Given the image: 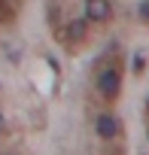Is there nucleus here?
Returning <instances> with one entry per match:
<instances>
[{
    "mask_svg": "<svg viewBox=\"0 0 149 155\" xmlns=\"http://www.w3.org/2000/svg\"><path fill=\"white\" fill-rule=\"evenodd\" d=\"M94 88L107 104H113L119 97V91H122V58L116 55V49L101 55V61L94 67Z\"/></svg>",
    "mask_w": 149,
    "mask_h": 155,
    "instance_id": "nucleus-1",
    "label": "nucleus"
},
{
    "mask_svg": "<svg viewBox=\"0 0 149 155\" xmlns=\"http://www.w3.org/2000/svg\"><path fill=\"white\" fill-rule=\"evenodd\" d=\"M0 131H3V116H0Z\"/></svg>",
    "mask_w": 149,
    "mask_h": 155,
    "instance_id": "nucleus-8",
    "label": "nucleus"
},
{
    "mask_svg": "<svg viewBox=\"0 0 149 155\" xmlns=\"http://www.w3.org/2000/svg\"><path fill=\"white\" fill-rule=\"evenodd\" d=\"M61 40H64V46H70V49L82 46V43L88 40V21H85V18H73V21H67Z\"/></svg>",
    "mask_w": 149,
    "mask_h": 155,
    "instance_id": "nucleus-2",
    "label": "nucleus"
},
{
    "mask_svg": "<svg viewBox=\"0 0 149 155\" xmlns=\"http://www.w3.org/2000/svg\"><path fill=\"white\" fill-rule=\"evenodd\" d=\"M140 18L149 21V0H143V3H140Z\"/></svg>",
    "mask_w": 149,
    "mask_h": 155,
    "instance_id": "nucleus-6",
    "label": "nucleus"
},
{
    "mask_svg": "<svg viewBox=\"0 0 149 155\" xmlns=\"http://www.w3.org/2000/svg\"><path fill=\"white\" fill-rule=\"evenodd\" d=\"M94 131H98V137L113 140V137L122 131V122H119L113 113H98V119H94Z\"/></svg>",
    "mask_w": 149,
    "mask_h": 155,
    "instance_id": "nucleus-3",
    "label": "nucleus"
},
{
    "mask_svg": "<svg viewBox=\"0 0 149 155\" xmlns=\"http://www.w3.org/2000/svg\"><path fill=\"white\" fill-rule=\"evenodd\" d=\"M15 15V0H0V21H12Z\"/></svg>",
    "mask_w": 149,
    "mask_h": 155,
    "instance_id": "nucleus-5",
    "label": "nucleus"
},
{
    "mask_svg": "<svg viewBox=\"0 0 149 155\" xmlns=\"http://www.w3.org/2000/svg\"><path fill=\"white\" fill-rule=\"evenodd\" d=\"M143 67H146V61H143V55H134V70H137V73H143Z\"/></svg>",
    "mask_w": 149,
    "mask_h": 155,
    "instance_id": "nucleus-7",
    "label": "nucleus"
},
{
    "mask_svg": "<svg viewBox=\"0 0 149 155\" xmlns=\"http://www.w3.org/2000/svg\"><path fill=\"white\" fill-rule=\"evenodd\" d=\"M146 137H149V125H146Z\"/></svg>",
    "mask_w": 149,
    "mask_h": 155,
    "instance_id": "nucleus-9",
    "label": "nucleus"
},
{
    "mask_svg": "<svg viewBox=\"0 0 149 155\" xmlns=\"http://www.w3.org/2000/svg\"><path fill=\"white\" fill-rule=\"evenodd\" d=\"M113 6L110 0H85V18L88 21H110Z\"/></svg>",
    "mask_w": 149,
    "mask_h": 155,
    "instance_id": "nucleus-4",
    "label": "nucleus"
}]
</instances>
